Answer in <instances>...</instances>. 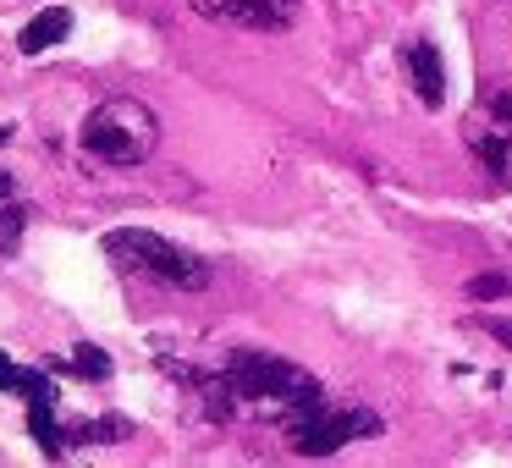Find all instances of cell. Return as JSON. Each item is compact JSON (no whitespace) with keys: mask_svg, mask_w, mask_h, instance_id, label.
Listing matches in <instances>:
<instances>
[{"mask_svg":"<svg viewBox=\"0 0 512 468\" xmlns=\"http://www.w3.org/2000/svg\"><path fill=\"white\" fill-rule=\"evenodd\" d=\"M221 380H226V391H232V413L276 419V424H287V430L325 408V386L309 369L287 364V358H276V353H259V347H243V353L226 358Z\"/></svg>","mask_w":512,"mask_h":468,"instance_id":"cell-1","label":"cell"},{"mask_svg":"<svg viewBox=\"0 0 512 468\" xmlns=\"http://www.w3.org/2000/svg\"><path fill=\"white\" fill-rule=\"evenodd\" d=\"M160 144V116L138 100H100L83 122V149L100 166H144Z\"/></svg>","mask_w":512,"mask_h":468,"instance_id":"cell-2","label":"cell"},{"mask_svg":"<svg viewBox=\"0 0 512 468\" xmlns=\"http://www.w3.org/2000/svg\"><path fill=\"white\" fill-rule=\"evenodd\" d=\"M105 254H111L122 270L155 276V281H166V287H177V292H199L204 281H210V270H204L199 254L177 248L171 237H160V232H144V226H122V232H111L105 237Z\"/></svg>","mask_w":512,"mask_h":468,"instance_id":"cell-3","label":"cell"},{"mask_svg":"<svg viewBox=\"0 0 512 468\" xmlns=\"http://www.w3.org/2000/svg\"><path fill=\"white\" fill-rule=\"evenodd\" d=\"M292 452L298 457H331V452H342L347 441H369V435H380V413H369V408H331L325 402L314 419H303V424H292Z\"/></svg>","mask_w":512,"mask_h":468,"instance_id":"cell-4","label":"cell"},{"mask_svg":"<svg viewBox=\"0 0 512 468\" xmlns=\"http://www.w3.org/2000/svg\"><path fill=\"white\" fill-rule=\"evenodd\" d=\"M468 149L496 182H512V94H485L468 116Z\"/></svg>","mask_w":512,"mask_h":468,"instance_id":"cell-5","label":"cell"},{"mask_svg":"<svg viewBox=\"0 0 512 468\" xmlns=\"http://www.w3.org/2000/svg\"><path fill=\"white\" fill-rule=\"evenodd\" d=\"M188 6L221 28H281L298 0H188Z\"/></svg>","mask_w":512,"mask_h":468,"instance_id":"cell-6","label":"cell"},{"mask_svg":"<svg viewBox=\"0 0 512 468\" xmlns=\"http://www.w3.org/2000/svg\"><path fill=\"white\" fill-rule=\"evenodd\" d=\"M402 61H408V72H413V89H419V100H424V105H430V111H435V105L446 100V72H441V50H435L430 39H413V45H408V56H402Z\"/></svg>","mask_w":512,"mask_h":468,"instance_id":"cell-7","label":"cell"},{"mask_svg":"<svg viewBox=\"0 0 512 468\" xmlns=\"http://www.w3.org/2000/svg\"><path fill=\"white\" fill-rule=\"evenodd\" d=\"M67 34H72V12H67V6H45L39 17H28V28H23L17 45H23V56H45V50L61 45Z\"/></svg>","mask_w":512,"mask_h":468,"instance_id":"cell-8","label":"cell"},{"mask_svg":"<svg viewBox=\"0 0 512 468\" xmlns=\"http://www.w3.org/2000/svg\"><path fill=\"white\" fill-rule=\"evenodd\" d=\"M28 430L39 435V446H45L50 457L61 452V435H67V430H61L56 413H50V397H34V402H28Z\"/></svg>","mask_w":512,"mask_h":468,"instance_id":"cell-9","label":"cell"},{"mask_svg":"<svg viewBox=\"0 0 512 468\" xmlns=\"http://www.w3.org/2000/svg\"><path fill=\"white\" fill-rule=\"evenodd\" d=\"M67 435L72 441H122L127 419H78V424H67Z\"/></svg>","mask_w":512,"mask_h":468,"instance_id":"cell-10","label":"cell"},{"mask_svg":"<svg viewBox=\"0 0 512 468\" xmlns=\"http://www.w3.org/2000/svg\"><path fill=\"white\" fill-rule=\"evenodd\" d=\"M23 232H28V215H23V210H0V265H6V259L17 254Z\"/></svg>","mask_w":512,"mask_h":468,"instance_id":"cell-11","label":"cell"},{"mask_svg":"<svg viewBox=\"0 0 512 468\" xmlns=\"http://www.w3.org/2000/svg\"><path fill=\"white\" fill-rule=\"evenodd\" d=\"M72 353H78V358H72V369H78L83 380H105V375H111V358H105V353H100V347H94V342L72 347Z\"/></svg>","mask_w":512,"mask_h":468,"instance_id":"cell-12","label":"cell"},{"mask_svg":"<svg viewBox=\"0 0 512 468\" xmlns=\"http://www.w3.org/2000/svg\"><path fill=\"white\" fill-rule=\"evenodd\" d=\"M479 331H485V336H496V342L501 347H512V320H507V314H479Z\"/></svg>","mask_w":512,"mask_h":468,"instance_id":"cell-13","label":"cell"},{"mask_svg":"<svg viewBox=\"0 0 512 468\" xmlns=\"http://www.w3.org/2000/svg\"><path fill=\"white\" fill-rule=\"evenodd\" d=\"M468 292H474V298H507V292H512V281H507V276H479Z\"/></svg>","mask_w":512,"mask_h":468,"instance_id":"cell-14","label":"cell"},{"mask_svg":"<svg viewBox=\"0 0 512 468\" xmlns=\"http://www.w3.org/2000/svg\"><path fill=\"white\" fill-rule=\"evenodd\" d=\"M17 380H23V369H17L12 358L0 353V391H17Z\"/></svg>","mask_w":512,"mask_h":468,"instance_id":"cell-15","label":"cell"},{"mask_svg":"<svg viewBox=\"0 0 512 468\" xmlns=\"http://www.w3.org/2000/svg\"><path fill=\"white\" fill-rule=\"evenodd\" d=\"M12 193H17V177H6V171H0V204L12 199Z\"/></svg>","mask_w":512,"mask_h":468,"instance_id":"cell-16","label":"cell"},{"mask_svg":"<svg viewBox=\"0 0 512 468\" xmlns=\"http://www.w3.org/2000/svg\"><path fill=\"white\" fill-rule=\"evenodd\" d=\"M6 138H12V127H0V144H6Z\"/></svg>","mask_w":512,"mask_h":468,"instance_id":"cell-17","label":"cell"}]
</instances>
